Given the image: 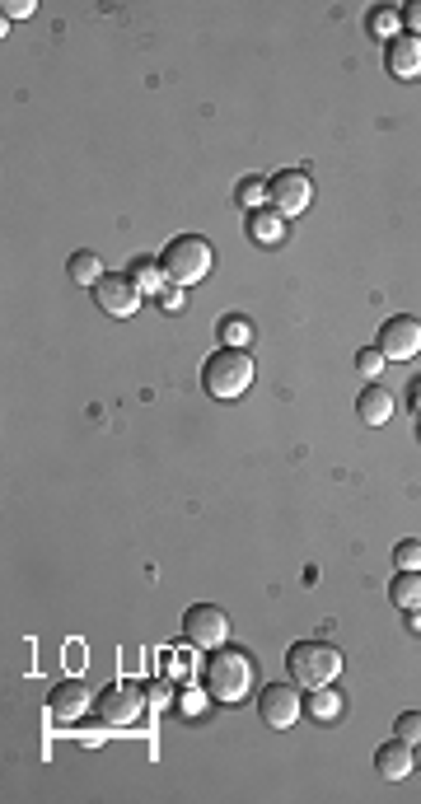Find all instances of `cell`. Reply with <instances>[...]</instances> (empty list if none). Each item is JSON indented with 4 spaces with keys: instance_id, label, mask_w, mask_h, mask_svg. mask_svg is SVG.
<instances>
[{
    "instance_id": "1",
    "label": "cell",
    "mask_w": 421,
    "mask_h": 804,
    "mask_svg": "<svg viewBox=\"0 0 421 804\" xmlns=\"http://www.w3.org/2000/svg\"><path fill=\"white\" fill-rule=\"evenodd\" d=\"M206 692L220 706H239L253 692V660L244 650H225V646L211 650V660H206Z\"/></svg>"
},
{
    "instance_id": "2",
    "label": "cell",
    "mask_w": 421,
    "mask_h": 804,
    "mask_svg": "<svg viewBox=\"0 0 421 804\" xmlns=\"http://www.w3.org/2000/svg\"><path fill=\"white\" fill-rule=\"evenodd\" d=\"M202 384L216 402H234L239 393H248V384H253V360H248V351L220 346L216 356L202 365Z\"/></svg>"
},
{
    "instance_id": "3",
    "label": "cell",
    "mask_w": 421,
    "mask_h": 804,
    "mask_svg": "<svg viewBox=\"0 0 421 804\" xmlns=\"http://www.w3.org/2000/svg\"><path fill=\"white\" fill-rule=\"evenodd\" d=\"M286 664H291V678L300 683V688H328L337 674H342V655H337V646H328V641H295L291 655H286Z\"/></svg>"
},
{
    "instance_id": "4",
    "label": "cell",
    "mask_w": 421,
    "mask_h": 804,
    "mask_svg": "<svg viewBox=\"0 0 421 804\" xmlns=\"http://www.w3.org/2000/svg\"><path fill=\"white\" fill-rule=\"evenodd\" d=\"M160 267L174 286H197V281L211 272V244H206L202 234H178L174 244L164 248Z\"/></svg>"
},
{
    "instance_id": "5",
    "label": "cell",
    "mask_w": 421,
    "mask_h": 804,
    "mask_svg": "<svg viewBox=\"0 0 421 804\" xmlns=\"http://www.w3.org/2000/svg\"><path fill=\"white\" fill-rule=\"evenodd\" d=\"M146 697L150 692L136 683V678H122V683H113V688H103L99 697H94V716L108 725V730H131L136 720H141V711H146Z\"/></svg>"
},
{
    "instance_id": "6",
    "label": "cell",
    "mask_w": 421,
    "mask_h": 804,
    "mask_svg": "<svg viewBox=\"0 0 421 804\" xmlns=\"http://www.w3.org/2000/svg\"><path fill=\"white\" fill-rule=\"evenodd\" d=\"M309 197H314V183H309L305 169H286L267 178V201H272L276 216H300L309 211Z\"/></svg>"
},
{
    "instance_id": "7",
    "label": "cell",
    "mask_w": 421,
    "mask_h": 804,
    "mask_svg": "<svg viewBox=\"0 0 421 804\" xmlns=\"http://www.w3.org/2000/svg\"><path fill=\"white\" fill-rule=\"evenodd\" d=\"M183 636H188L197 650H220L225 646V636H230L225 608H216V603H197V608H188V613H183Z\"/></svg>"
},
{
    "instance_id": "8",
    "label": "cell",
    "mask_w": 421,
    "mask_h": 804,
    "mask_svg": "<svg viewBox=\"0 0 421 804\" xmlns=\"http://www.w3.org/2000/svg\"><path fill=\"white\" fill-rule=\"evenodd\" d=\"M94 300H99V309L108 318H131L141 309V286H136L127 272H108L99 286H94Z\"/></svg>"
},
{
    "instance_id": "9",
    "label": "cell",
    "mask_w": 421,
    "mask_h": 804,
    "mask_svg": "<svg viewBox=\"0 0 421 804\" xmlns=\"http://www.w3.org/2000/svg\"><path fill=\"white\" fill-rule=\"evenodd\" d=\"M258 711L272 730H291L295 720H300V711H305V702H300V683H272V688H262Z\"/></svg>"
},
{
    "instance_id": "10",
    "label": "cell",
    "mask_w": 421,
    "mask_h": 804,
    "mask_svg": "<svg viewBox=\"0 0 421 804\" xmlns=\"http://www.w3.org/2000/svg\"><path fill=\"white\" fill-rule=\"evenodd\" d=\"M379 351H384V360H412L421 356V318H389L384 328H379Z\"/></svg>"
},
{
    "instance_id": "11",
    "label": "cell",
    "mask_w": 421,
    "mask_h": 804,
    "mask_svg": "<svg viewBox=\"0 0 421 804\" xmlns=\"http://www.w3.org/2000/svg\"><path fill=\"white\" fill-rule=\"evenodd\" d=\"M47 711H52L57 725H75V720H85L89 711H94V697L85 692L80 678H66V683H57V688L47 692Z\"/></svg>"
},
{
    "instance_id": "12",
    "label": "cell",
    "mask_w": 421,
    "mask_h": 804,
    "mask_svg": "<svg viewBox=\"0 0 421 804\" xmlns=\"http://www.w3.org/2000/svg\"><path fill=\"white\" fill-rule=\"evenodd\" d=\"M375 767L384 781H403V776H412V767H417V758H412V744H403L398 734H393V744H384L375 753Z\"/></svg>"
},
{
    "instance_id": "13",
    "label": "cell",
    "mask_w": 421,
    "mask_h": 804,
    "mask_svg": "<svg viewBox=\"0 0 421 804\" xmlns=\"http://www.w3.org/2000/svg\"><path fill=\"white\" fill-rule=\"evenodd\" d=\"M389 71L398 75V80H417L421 75V38H393L389 43Z\"/></svg>"
},
{
    "instance_id": "14",
    "label": "cell",
    "mask_w": 421,
    "mask_h": 804,
    "mask_svg": "<svg viewBox=\"0 0 421 804\" xmlns=\"http://www.w3.org/2000/svg\"><path fill=\"white\" fill-rule=\"evenodd\" d=\"M356 412H361L365 426H384V421L393 417V393L384 384H370L361 393V402H356Z\"/></svg>"
},
{
    "instance_id": "15",
    "label": "cell",
    "mask_w": 421,
    "mask_h": 804,
    "mask_svg": "<svg viewBox=\"0 0 421 804\" xmlns=\"http://www.w3.org/2000/svg\"><path fill=\"white\" fill-rule=\"evenodd\" d=\"M66 276H71L75 286H85V290H94L103 281V262H99V253H89V248H80V253H71V262H66Z\"/></svg>"
},
{
    "instance_id": "16",
    "label": "cell",
    "mask_w": 421,
    "mask_h": 804,
    "mask_svg": "<svg viewBox=\"0 0 421 804\" xmlns=\"http://www.w3.org/2000/svg\"><path fill=\"white\" fill-rule=\"evenodd\" d=\"M248 234L258 244H281L286 239V216H272V211H253L248 216Z\"/></svg>"
},
{
    "instance_id": "17",
    "label": "cell",
    "mask_w": 421,
    "mask_h": 804,
    "mask_svg": "<svg viewBox=\"0 0 421 804\" xmlns=\"http://www.w3.org/2000/svg\"><path fill=\"white\" fill-rule=\"evenodd\" d=\"M127 276L136 281V286H141V295H160V286L169 281V276H164V267H160L155 258H136Z\"/></svg>"
},
{
    "instance_id": "18",
    "label": "cell",
    "mask_w": 421,
    "mask_h": 804,
    "mask_svg": "<svg viewBox=\"0 0 421 804\" xmlns=\"http://www.w3.org/2000/svg\"><path fill=\"white\" fill-rule=\"evenodd\" d=\"M365 29H370V38H379V43H384V38L393 43V38H403V33H398V29H403V15H398V10H389V5H379V10H370Z\"/></svg>"
},
{
    "instance_id": "19",
    "label": "cell",
    "mask_w": 421,
    "mask_h": 804,
    "mask_svg": "<svg viewBox=\"0 0 421 804\" xmlns=\"http://www.w3.org/2000/svg\"><path fill=\"white\" fill-rule=\"evenodd\" d=\"M393 603L407 608V613H417L421 608V571H398V580H393Z\"/></svg>"
},
{
    "instance_id": "20",
    "label": "cell",
    "mask_w": 421,
    "mask_h": 804,
    "mask_svg": "<svg viewBox=\"0 0 421 804\" xmlns=\"http://www.w3.org/2000/svg\"><path fill=\"white\" fill-rule=\"evenodd\" d=\"M220 337H225V346H234V351H244V346L253 342V323H248L244 314L220 318Z\"/></svg>"
},
{
    "instance_id": "21",
    "label": "cell",
    "mask_w": 421,
    "mask_h": 804,
    "mask_svg": "<svg viewBox=\"0 0 421 804\" xmlns=\"http://www.w3.org/2000/svg\"><path fill=\"white\" fill-rule=\"evenodd\" d=\"M393 734H398L403 744H421V711H403V716L393 720Z\"/></svg>"
},
{
    "instance_id": "22",
    "label": "cell",
    "mask_w": 421,
    "mask_h": 804,
    "mask_svg": "<svg viewBox=\"0 0 421 804\" xmlns=\"http://www.w3.org/2000/svg\"><path fill=\"white\" fill-rule=\"evenodd\" d=\"M337 711H342V697H337V692H328V688H314V716L333 720Z\"/></svg>"
},
{
    "instance_id": "23",
    "label": "cell",
    "mask_w": 421,
    "mask_h": 804,
    "mask_svg": "<svg viewBox=\"0 0 421 804\" xmlns=\"http://www.w3.org/2000/svg\"><path fill=\"white\" fill-rule=\"evenodd\" d=\"M393 561H398L403 571H421V543H412V538H407V543H398Z\"/></svg>"
},
{
    "instance_id": "24",
    "label": "cell",
    "mask_w": 421,
    "mask_h": 804,
    "mask_svg": "<svg viewBox=\"0 0 421 804\" xmlns=\"http://www.w3.org/2000/svg\"><path fill=\"white\" fill-rule=\"evenodd\" d=\"M262 197H267V178H248V183L239 187V201H244L248 211H253V206H258Z\"/></svg>"
},
{
    "instance_id": "25",
    "label": "cell",
    "mask_w": 421,
    "mask_h": 804,
    "mask_svg": "<svg viewBox=\"0 0 421 804\" xmlns=\"http://www.w3.org/2000/svg\"><path fill=\"white\" fill-rule=\"evenodd\" d=\"M356 365H361L365 374H384V351H379V346H365L361 356H356Z\"/></svg>"
},
{
    "instance_id": "26",
    "label": "cell",
    "mask_w": 421,
    "mask_h": 804,
    "mask_svg": "<svg viewBox=\"0 0 421 804\" xmlns=\"http://www.w3.org/2000/svg\"><path fill=\"white\" fill-rule=\"evenodd\" d=\"M0 15H5V19H29L33 15V0H5V5H0Z\"/></svg>"
},
{
    "instance_id": "27",
    "label": "cell",
    "mask_w": 421,
    "mask_h": 804,
    "mask_svg": "<svg viewBox=\"0 0 421 804\" xmlns=\"http://www.w3.org/2000/svg\"><path fill=\"white\" fill-rule=\"evenodd\" d=\"M403 29H412V38H421V0L403 5Z\"/></svg>"
},
{
    "instance_id": "28",
    "label": "cell",
    "mask_w": 421,
    "mask_h": 804,
    "mask_svg": "<svg viewBox=\"0 0 421 804\" xmlns=\"http://www.w3.org/2000/svg\"><path fill=\"white\" fill-rule=\"evenodd\" d=\"M103 739H108V725H103V720H99V725H85V730H80V744H89V748H99Z\"/></svg>"
},
{
    "instance_id": "29",
    "label": "cell",
    "mask_w": 421,
    "mask_h": 804,
    "mask_svg": "<svg viewBox=\"0 0 421 804\" xmlns=\"http://www.w3.org/2000/svg\"><path fill=\"white\" fill-rule=\"evenodd\" d=\"M206 697H211V692H183V711H188V716L206 711Z\"/></svg>"
},
{
    "instance_id": "30",
    "label": "cell",
    "mask_w": 421,
    "mask_h": 804,
    "mask_svg": "<svg viewBox=\"0 0 421 804\" xmlns=\"http://www.w3.org/2000/svg\"><path fill=\"white\" fill-rule=\"evenodd\" d=\"M150 706H169V683H150Z\"/></svg>"
},
{
    "instance_id": "31",
    "label": "cell",
    "mask_w": 421,
    "mask_h": 804,
    "mask_svg": "<svg viewBox=\"0 0 421 804\" xmlns=\"http://www.w3.org/2000/svg\"><path fill=\"white\" fill-rule=\"evenodd\" d=\"M164 309H169V314H178V309H183V290H169V295H164Z\"/></svg>"
},
{
    "instance_id": "32",
    "label": "cell",
    "mask_w": 421,
    "mask_h": 804,
    "mask_svg": "<svg viewBox=\"0 0 421 804\" xmlns=\"http://www.w3.org/2000/svg\"><path fill=\"white\" fill-rule=\"evenodd\" d=\"M412 402H417V417H421V379L412 384Z\"/></svg>"
},
{
    "instance_id": "33",
    "label": "cell",
    "mask_w": 421,
    "mask_h": 804,
    "mask_svg": "<svg viewBox=\"0 0 421 804\" xmlns=\"http://www.w3.org/2000/svg\"><path fill=\"white\" fill-rule=\"evenodd\" d=\"M412 758H417V767H421V748H417V753H412Z\"/></svg>"
},
{
    "instance_id": "34",
    "label": "cell",
    "mask_w": 421,
    "mask_h": 804,
    "mask_svg": "<svg viewBox=\"0 0 421 804\" xmlns=\"http://www.w3.org/2000/svg\"><path fill=\"white\" fill-rule=\"evenodd\" d=\"M417 426H421V417H417Z\"/></svg>"
}]
</instances>
